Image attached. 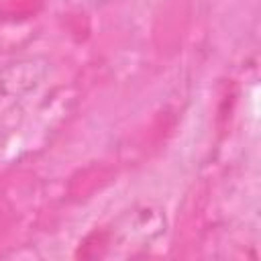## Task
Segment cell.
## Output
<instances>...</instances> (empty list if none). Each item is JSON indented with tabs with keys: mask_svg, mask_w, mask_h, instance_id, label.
I'll return each mask as SVG.
<instances>
[{
	"mask_svg": "<svg viewBox=\"0 0 261 261\" xmlns=\"http://www.w3.org/2000/svg\"><path fill=\"white\" fill-rule=\"evenodd\" d=\"M47 73V61L39 57L18 59L8 63L0 73V92L10 98H20L35 90Z\"/></svg>",
	"mask_w": 261,
	"mask_h": 261,
	"instance_id": "cell-1",
	"label": "cell"
},
{
	"mask_svg": "<svg viewBox=\"0 0 261 261\" xmlns=\"http://www.w3.org/2000/svg\"><path fill=\"white\" fill-rule=\"evenodd\" d=\"M65 2L73 4V6H82V8H96V6L106 4L108 0H65Z\"/></svg>",
	"mask_w": 261,
	"mask_h": 261,
	"instance_id": "cell-2",
	"label": "cell"
}]
</instances>
